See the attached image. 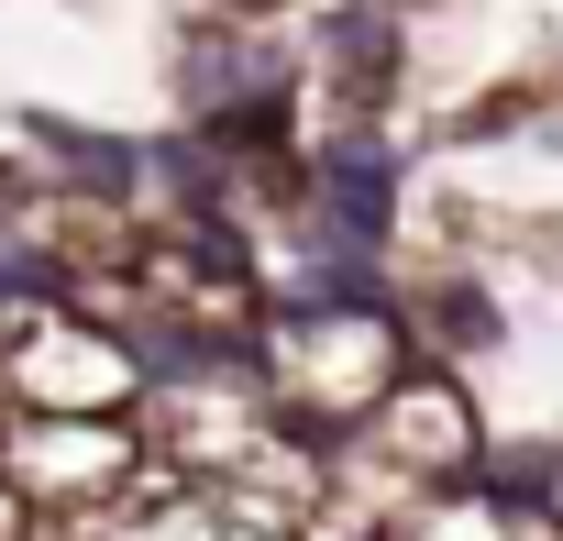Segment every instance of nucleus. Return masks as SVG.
Returning a JSON list of instances; mask_svg holds the SVG:
<instances>
[{"label": "nucleus", "instance_id": "obj_1", "mask_svg": "<svg viewBox=\"0 0 563 541\" xmlns=\"http://www.w3.org/2000/svg\"><path fill=\"white\" fill-rule=\"evenodd\" d=\"M420 343L398 321V299H276L254 332V376L276 398V420L310 442H354L398 387H409Z\"/></svg>", "mask_w": 563, "mask_h": 541}, {"label": "nucleus", "instance_id": "obj_2", "mask_svg": "<svg viewBox=\"0 0 563 541\" xmlns=\"http://www.w3.org/2000/svg\"><path fill=\"white\" fill-rule=\"evenodd\" d=\"M0 398H12L23 420H144L155 365H144L133 332L78 321V310L56 299V310L0 321Z\"/></svg>", "mask_w": 563, "mask_h": 541}, {"label": "nucleus", "instance_id": "obj_3", "mask_svg": "<svg viewBox=\"0 0 563 541\" xmlns=\"http://www.w3.org/2000/svg\"><path fill=\"white\" fill-rule=\"evenodd\" d=\"M276 431V398H265V376H254V354H177V365H155V398H144V453L166 464V475H188L199 497L221 486V475H243Z\"/></svg>", "mask_w": 563, "mask_h": 541}, {"label": "nucleus", "instance_id": "obj_4", "mask_svg": "<svg viewBox=\"0 0 563 541\" xmlns=\"http://www.w3.org/2000/svg\"><path fill=\"white\" fill-rule=\"evenodd\" d=\"M0 475H12L56 530H100L144 497L155 453H144V420H0Z\"/></svg>", "mask_w": 563, "mask_h": 541}, {"label": "nucleus", "instance_id": "obj_5", "mask_svg": "<svg viewBox=\"0 0 563 541\" xmlns=\"http://www.w3.org/2000/svg\"><path fill=\"white\" fill-rule=\"evenodd\" d=\"M387 475L409 486H486V453H497V420H486V387L453 376V365H409V387L354 431Z\"/></svg>", "mask_w": 563, "mask_h": 541}, {"label": "nucleus", "instance_id": "obj_6", "mask_svg": "<svg viewBox=\"0 0 563 541\" xmlns=\"http://www.w3.org/2000/svg\"><path fill=\"white\" fill-rule=\"evenodd\" d=\"M387 541H508V497L497 486H431Z\"/></svg>", "mask_w": 563, "mask_h": 541}, {"label": "nucleus", "instance_id": "obj_7", "mask_svg": "<svg viewBox=\"0 0 563 541\" xmlns=\"http://www.w3.org/2000/svg\"><path fill=\"white\" fill-rule=\"evenodd\" d=\"M67 541H243L210 497H177V508H122V519H100V530H67Z\"/></svg>", "mask_w": 563, "mask_h": 541}, {"label": "nucleus", "instance_id": "obj_8", "mask_svg": "<svg viewBox=\"0 0 563 541\" xmlns=\"http://www.w3.org/2000/svg\"><path fill=\"white\" fill-rule=\"evenodd\" d=\"M45 530H56V519H45V508L12 486V475H0V541H45Z\"/></svg>", "mask_w": 563, "mask_h": 541}, {"label": "nucleus", "instance_id": "obj_9", "mask_svg": "<svg viewBox=\"0 0 563 541\" xmlns=\"http://www.w3.org/2000/svg\"><path fill=\"white\" fill-rule=\"evenodd\" d=\"M365 12H376V23H409V12H431V0H365Z\"/></svg>", "mask_w": 563, "mask_h": 541}, {"label": "nucleus", "instance_id": "obj_10", "mask_svg": "<svg viewBox=\"0 0 563 541\" xmlns=\"http://www.w3.org/2000/svg\"><path fill=\"white\" fill-rule=\"evenodd\" d=\"M552 508H563V486H552Z\"/></svg>", "mask_w": 563, "mask_h": 541}]
</instances>
